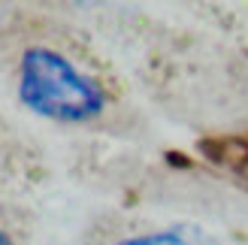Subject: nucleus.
<instances>
[{
	"mask_svg": "<svg viewBox=\"0 0 248 245\" xmlns=\"http://www.w3.org/2000/svg\"><path fill=\"white\" fill-rule=\"evenodd\" d=\"M18 97L36 115L88 121L106 109V94L91 76L52 48H28L18 70Z\"/></svg>",
	"mask_w": 248,
	"mask_h": 245,
	"instance_id": "1",
	"label": "nucleus"
},
{
	"mask_svg": "<svg viewBox=\"0 0 248 245\" xmlns=\"http://www.w3.org/2000/svg\"><path fill=\"white\" fill-rule=\"evenodd\" d=\"M118 245H209L206 239H200L197 233H188V230H160V233H145V236H130L121 239Z\"/></svg>",
	"mask_w": 248,
	"mask_h": 245,
	"instance_id": "2",
	"label": "nucleus"
},
{
	"mask_svg": "<svg viewBox=\"0 0 248 245\" xmlns=\"http://www.w3.org/2000/svg\"><path fill=\"white\" fill-rule=\"evenodd\" d=\"M0 245H12V242H9V236L3 233V230H0Z\"/></svg>",
	"mask_w": 248,
	"mask_h": 245,
	"instance_id": "3",
	"label": "nucleus"
}]
</instances>
